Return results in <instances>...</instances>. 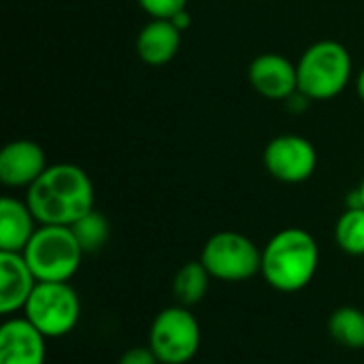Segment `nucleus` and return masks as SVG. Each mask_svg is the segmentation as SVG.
Listing matches in <instances>:
<instances>
[{"label":"nucleus","instance_id":"nucleus-1","mask_svg":"<svg viewBox=\"0 0 364 364\" xmlns=\"http://www.w3.org/2000/svg\"><path fill=\"white\" fill-rule=\"evenodd\" d=\"M26 203L41 226H73L94 211V186L81 166L60 162L26 190Z\"/></svg>","mask_w":364,"mask_h":364},{"label":"nucleus","instance_id":"nucleus-19","mask_svg":"<svg viewBox=\"0 0 364 364\" xmlns=\"http://www.w3.org/2000/svg\"><path fill=\"white\" fill-rule=\"evenodd\" d=\"M141 9L151 15V19H173L177 13L186 11L188 0H136Z\"/></svg>","mask_w":364,"mask_h":364},{"label":"nucleus","instance_id":"nucleus-18","mask_svg":"<svg viewBox=\"0 0 364 364\" xmlns=\"http://www.w3.org/2000/svg\"><path fill=\"white\" fill-rule=\"evenodd\" d=\"M70 228L85 254H94L100 247H105V243L109 241V235H111L107 218L102 213H98L96 209L90 211L87 215H83L81 220H77Z\"/></svg>","mask_w":364,"mask_h":364},{"label":"nucleus","instance_id":"nucleus-3","mask_svg":"<svg viewBox=\"0 0 364 364\" xmlns=\"http://www.w3.org/2000/svg\"><path fill=\"white\" fill-rule=\"evenodd\" d=\"M296 75L301 94L309 100H331L352 79V55L337 41H318L303 51Z\"/></svg>","mask_w":364,"mask_h":364},{"label":"nucleus","instance_id":"nucleus-6","mask_svg":"<svg viewBox=\"0 0 364 364\" xmlns=\"http://www.w3.org/2000/svg\"><path fill=\"white\" fill-rule=\"evenodd\" d=\"M203 343V331L190 307L171 305L162 309L151 326L147 346L160 364H188Z\"/></svg>","mask_w":364,"mask_h":364},{"label":"nucleus","instance_id":"nucleus-20","mask_svg":"<svg viewBox=\"0 0 364 364\" xmlns=\"http://www.w3.org/2000/svg\"><path fill=\"white\" fill-rule=\"evenodd\" d=\"M117 364H160V363H158L156 354L149 350V346H145V348H130V350H126V352L119 356Z\"/></svg>","mask_w":364,"mask_h":364},{"label":"nucleus","instance_id":"nucleus-17","mask_svg":"<svg viewBox=\"0 0 364 364\" xmlns=\"http://www.w3.org/2000/svg\"><path fill=\"white\" fill-rule=\"evenodd\" d=\"M335 241L341 252L364 256V207H348L335 224Z\"/></svg>","mask_w":364,"mask_h":364},{"label":"nucleus","instance_id":"nucleus-5","mask_svg":"<svg viewBox=\"0 0 364 364\" xmlns=\"http://www.w3.org/2000/svg\"><path fill=\"white\" fill-rule=\"evenodd\" d=\"M200 262L209 275L226 284H243L262 269V250L237 230H222L207 239Z\"/></svg>","mask_w":364,"mask_h":364},{"label":"nucleus","instance_id":"nucleus-10","mask_svg":"<svg viewBox=\"0 0 364 364\" xmlns=\"http://www.w3.org/2000/svg\"><path fill=\"white\" fill-rule=\"evenodd\" d=\"M247 79L254 92L269 100H288L299 92L296 64L282 53L271 51L258 55L247 68Z\"/></svg>","mask_w":364,"mask_h":364},{"label":"nucleus","instance_id":"nucleus-7","mask_svg":"<svg viewBox=\"0 0 364 364\" xmlns=\"http://www.w3.org/2000/svg\"><path fill=\"white\" fill-rule=\"evenodd\" d=\"M23 318L47 339H62L79 324L81 299L68 282H38L23 307Z\"/></svg>","mask_w":364,"mask_h":364},{"label":"nucleus","instance_id":"nucleus-15","mask_svg":"<svg viewBox=\"0 0 364 364\" xmlns=\"http://www.w3.org/2000/svg\"><path fill=\"white\" fill-rule=\"evenodd\" d=\"M211 275L205 269V264L200 260H192L186 262L173 279V294L177 299V305L183 307H194L198 305L207 292H209V284H211Z\"/></svg>","mask_w":364,"mask_h":364},{"label":"nucleus","instance_id":"nucleus-22","mask_svg":"<svg viewBox=\"0 0 364 364\" xmlns=\"http://www.w3.org/2000/svg\"><path fill=\"white\" fill-rule=\"evenodd\" d=\"M356 90H358V96L363 98V102H364V66H363V70H360V75H358V81H356Z\"/></svg>","mask_w":364,"mask_h":364},{"label":"nucleus","instance_id":"nucleus-12","mask_svg":"<svg viewBox=\"0 0 364 364\" xmlns=\"http://www.w3.org/2000/svg\"><path fill=\"white\" fill-rule=\"evenodd\" d=\"M38 279L30 271L23 254L0 252V314L11 318L23 311Z\"/></svg>","mask_w":364,"mask_h":364},{"label":"nucleus","instance_id":"nucleus-14","mask_svg":"<svg viewBox=\"0 0 364 364\" xmlns=\"http://www.w3.org/2000/svg\"><path fill=\"white\" fill-rule=\"evenodd\" d=\"M38 226L41 224L26 200H17L13 196L0 198V252L21 254Z\"/></svg>","mask_w":364,"mask_h":364},{"label":"nucleus","instance_id":"nucleus-4","mask_svg":"<svg viewBox=\"0 0 364 364\" xmlns=\"http://www.w3.org/2000/svg\"><path fill=\"white\" fill-rule=\"evenodd\" d=\"M21 254L38 282H70L85 256L70 226H38Z\"/></svg>","mask_w":364,"mask_h":364},{"label":"nucleus","instance_id":"nucleus-2","mask_svg":"<svg viewBox=\"0 0 364 364\" xmlns=\"http://www.w3.org/2000/svg\"><path fill=\"white\" fill-rule=\"evenodd\" d=\"M320 267V247L303 228H284L275 232L262 247L264 282L284 294L305 290Z\"/></svg>","mask_w":364,"mask_h":364},{"label":"nucleus","instance_id":"nucleus-9","mask_svg":"<svg viewBox=\"0 0 364 364\" xmlns=\"http://www.w3.org/2000/svg\"><path fill=\"white\" fill-rule=\"evenodd\" d=\"M47 337L23 316L0 326V364H45Z\"/></svg>","mask_w":364,"mask_h":364},{"label":"nucleus","instance_id":"nucleus-16","mask_svg":"<svg viewBox=\"0 0 364 364\" xmlns=\"http://www.w3.org/2000/svg\"><path fill=\"white\" fill-rule=\"evenodd\" d=\"M331 337L348 348L363 350L364 348V311L358 307H339L328 318Z\"/></svg>","mask_w":364,"mask_h":364},{"label":"nucleus","instance_id":"nucleus-8","mask_svg":"<svg viewBox=\"0 0 364 364\" xmlns=\"http://www.w3.org/2000/svg\"><path fill=\"white\" fill-rule=\"evenodd\" d=\"M264 168L282 183H303L318 166L316 147L301 134L275 136L262 154Z\"/></svg>","mask_w":364,"mask_h":364},{"label":"nucleus","instance_id":"nucleus-11","mask_svg":"<svg viewBox=\"0 0 364 364\" xmlns=\"http://www.w3.org/2000/svg\"><path fill=\"white\" fill-rule=\"evenodd\" d=\"M47 171V158L38 143L17 139L0 151V181L9 188H30Z\"/></svg>","mask_w":364,"mask_h":364},{"label":"nucleus","instance_id":"nucleus-13","mask_svg":"<svg viewBox=\"0 0 364 364\" xmlns=\"http://www.w3.org/2000/svg\"><path fill=\"white\" fill-rule=\"evenodd\" d=\"M181 47V30L171 19H151L136 34V55L149 66L168 64Z\"/></svg>","mask_w":364,"mask_h":364},{"label":"nucleus","instance_id":"nucleus-21","mask_svg":"<svg viewBox=\"0 0 364 364\" xmlns=\"http://www.w3.org/2000/svg\"><path fill=\"white\" fill-rule=\"evenodd\" d=\"M171 21H173V23H175V26H177L181 32H183V28H188V26H190V13L181 11V13H177V15H175Z\"/></svg>","mask_w":364,"mask_h":364},{"label":"nucleus","instance_id":"nucleus-23","mask_svg":"<svg viewBox=\"0 0 364 364\" xmlns=\"http://www.w3.org/2000/svg\"><path fill=\"white\" fill-rule=\"evenodd\" d=\"M358 194H360V205L364 207V179L363 183H360V188H358Z\"/></svg>","mask_w":364,"mask_h":364}]
</instances>
